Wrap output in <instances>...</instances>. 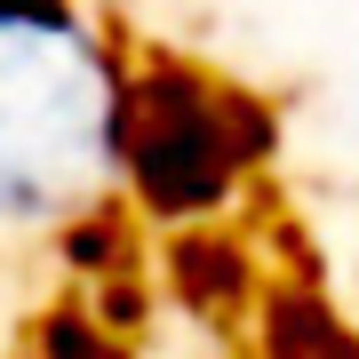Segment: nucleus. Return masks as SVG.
Here are the masks:
<instances>
[{"instance_id":"obj_1","label":"nucleus","mask_w":359,"mask_h":359,"mask_svg":"<svg viewBox=\"0 0 359 359\" xmlns=\"http://www.w3.org/2000/svg\"><path fill=\"white\" fill-rule=\"evenodd\" d=\"M128 80L72 0H0V231H72L120 192Z\"/></svg>"},{"instance_id":"obj_4","label":"nucleus","mask_w":359,"mask_h":359,"mask_svg":"<svg viewBox=\"0 0 359 359\" xmlns=\"http://www.w3.org/2000/svg\"><path fill=\"white\" fill-rule=\"evenodd\" d=\"M40 359H128L104 335V320H80V311H56L48 327H40Z\"/></svg>"},{"instance_id":"obj_3","label":"nucleus","mask_w":359,"mask_h":359,"mask_svg":"<svg viewBox=\"0 0 359 359\" xmlns=\"http://www.w3.org/2000/svg\"><path fill=\"white\" fill-rule=\"evenodd\" d=\"M271 359H359V344L320 304H280L271 311Z\"/></svg>"},{"instance_id":"obj_2","label":"nucleus","mask_w":359,"mask_h":359,"mask_svg":"<svg viewBox=\"0 0 359 359\" xmlns=\"http://www.w3.org/2000/svg\"><path fill=\"white\" fill-rule=\"evenodd\" d=\"M271 120L248 104L240 88L208 80L200 65L152 56L128 80V192L152 224H200L240 192V176L264 160Z\"/></svg>"}]
</instances>
